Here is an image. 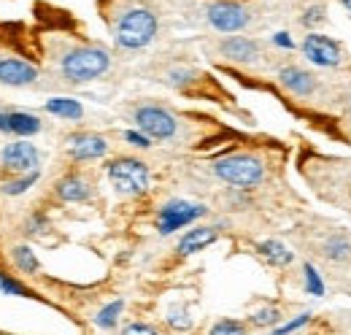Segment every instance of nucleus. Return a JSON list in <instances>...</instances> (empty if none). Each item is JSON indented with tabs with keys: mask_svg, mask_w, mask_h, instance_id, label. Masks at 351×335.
<instances>
[{
	"mask_svg": "<svg viewBox=\"0 0 351 335\" xmlns=\"http://www.w3.org/2000/svg\"><path fill=\"white\" fill-rule=\"evenodd\" d=\"M57 68L71 84H87L100 79L111 68V54L95 43H73L57 54Z\"/></svg>",
	"mask_w": 351,
	"mask_h": 335,
	"instance_id": "1",
	"label": "nucleus"
},
{
	"mask_svg": "<svg viewBox=\"0 0 351 335\" xmlns=\"http://www.w3.org/2000/svg\"><path fill=\"white\" fill-rule=\"evenodd\" d=\"M157 27L160 25H157V16L152 8L130 3V5L119 8V14L114 19V41L119 49L135 51V49H143L154 41Z\"/></svg>",
	"mask_w": 351,
	"mask_h": 335,
	"instance_id": "2",
	"label": "nucleus"
},
{
	"mask_svg": "<svg viewBox=\"0 0 351 335\" xmlns=\"http://www.w3.org/2000/svg\"><path fill=\"white\" fill-rule=\"evenodd\" d=\"M214 173L224 184L235 187V189H252L257 184H263L265 178V163L254 154L238 152V154H227L214 163Z\"/></svg>",
	"mask_w": 351,
	"mask_h": 335,
	"instance_id": "3",
	"label": "nucleus"
},
{
	"mask_svg": "<svg viewBox=\"0 0 351 335\" xmlns=\"http://www.w3.org/2000/svg\"><path fill=\"white\" fill-rule=\"evenodd\" d=\"M108 181L119 195L135 198L149 189L152 173H149L146 163H141L135 157H117L114 163H108Z\"/></svg>",
	"mask_w": 351,
	"mask_h": 335,
	"instance_id": "4",
	"label": "nucleus"
},
{
	"mask_svg": "<svg viewBox=\"0 0 351 335\" xmlns=\"http://www.w3.org/2000/svg\"><path fill=\"white\" fill-rule=\"evenodd\" d=\"M132 122L141 132H146L154 141H173L178 138L181 122L173 111L162 108V106H141L132 114Z\"/></svg>",
	"mask_w": 351,
	"mask_h": 335,
	"instance_id": "5",
	"label": "nucleus"
},
{
	"mask_svg": "<svg viewBox=\"0 0 351 335\" xmlns=\"http://www.w3.org/2000/svg\"><path fill=\"white\" fill-rule=\"evenodd\" d=\"M206 19L214 30L219 33H238L249 25V11L241 5V3H232V0H217L206 8Z\"/></svg>",
	"mask_w": 351,
	"mask_h": 335,
	"instance_id": "6",
	"label": "nucleus"
},
{
	"mask_svg": "<svg viewBox=\"0 0 351 335\" xmlns=\"http://www.w3.org/2000/svg\"><path fill=\"white\" fill-rule=\"evenodd\" d=\"M206 213V206L200 203H189V200H168L160 209V219H157V230L162 235H171L173 230H181L186 224H192L195 219H200Z\"/></svg>",
	"mask_w": 351,
	"mask_h": 335,
	"instance_id": "7",
	"label": "nucleus"
},
{
	"mask_svg": "<svg viewBox=\"0 0 351 335\" xmlns=\"http://www.w3.org/2000/svg\"><path fill=\"white\" fill-rule=\"evenodd\" d=\"M303 54L319 68H335L343 60V49L330 36H322V33H308L303 41Z\"/></svg>",
	"mask_w": 351,
	"mask_h": 335,
	"instance_id": "8",
	"label": "nucleus"
},
{
	"mask_svg": "<svg viewBox=\"0 0 351 335\" xmlns=\"http://www.w3.org/2000/svg\"><path fill=\"white\" fill-rule=\"evenodd\" d=\"M0 160H3L5 170H11V173H27V170H36V168L41 165L38 149L33 143H27V141H11V143H5Z\"/></svg>",
	"mask_w": 351,
	"mask_h": 335,
	"instance_id": "9",
	"label": "nucleus"
},
{
	"mask_svg": "<svg viewBox=\"0 0 351 335\" xmlns=\"http://www.w3.org/2000/svg\"><path fill=\"white\" fill-rule=\"evenodd\" d=\"M65 149L73 160L87 163V160H100L108 154V141L95 132H73V135H68Z\"/></svg>",
	"mask_w": 351,
	"mask_h": 335,
	"instance_id": "10",
	"label": "nucleus"
},
{
	"mask_svg": "<svg viewBox=\"0 0 351 335\" xmlns=\"http://www.w3.org/2000/svg\"><path fill=\"white\" fill-rule=\"evenodd\" d=\"M38 82V68L16 60V57H3L0 60V84L5 86H30Z\"/></svg>",
	"mask_w": 351,
	"mask_h": 335,
	"instance_id": "11",
	"label": "nucleus"
},
{
	"mask_svg": "<svg viewBox=\"0 0 351 335\" xmlns=\"http://www.w3.org/2000/svg\"><path fill=\"white\" fill-rule=\"evenodd\" d=\"M217 238H219V227H214V224H200V227L186 230V233L181 235V241H178L176 249H178L181 257H186V254H197V251H203L206 246H211Z\"/></svg>",
	"mask_w": 351,
	"mask_h": 335,
	"instance_id": "12",
	"label": "nucleus"
},
{
	"mask_svg": "<svg viewBox=\"0 0 351 335\" xmlns=\"http://www.w3.org/2000/svg\"><path fill=\"white\" fill-rule=\"evenodd\" d=\"M0 130L11 135H36L41 130V119L30 111H0Z\"/></svg>",
	"mask_w": 351,
	"mask_h": 335,
	"instance_id": "13",
	"label": "nucleus"
},
{
	"mask_svg": "<svg viewBox=\"0 0 351 335\" xmlns=\"http://www.w3.org/2000/svg\"><path fill=\"white\" fill-rule=\"evenodd\" d=\"M278 84H281L289 95H298V97H306V95H311V92L316 89V79H313L308 71L298 68V65L281 68V71H278Z\"/></svg>",
	"mask_w": 351,
	"mask_h": 335,
	"instance_id": "14",
	"label": "nucleus"
},
{
	"mask_svg": "<svg viewBox=\"0 0 351 335\" xmlns=\"http://www.w3.org/2000/svg\"><path fill=\"white\" fill-rule=\"evenodd\" d=\"M219 51L221 57L232 60V62H254L260 57V43L252 41V38H243V36H232L227 41L219 43Z\"/></svg>",
	"mask_w": 351,
	"mask_h": 335,
	"instance_id": "15",
	"label": "nucleus"
},
{
	"mask_svg": "<svg viewBox=\"0 0 351 335\" xmlns=\"http://www.w3.org/2000/svg\"><path fill=\"white\" fill-rule=\"evenodd\" d=\"M54 192L60 200L65 203H84L89 195H92V187L84 176L79 173H71V176H62L57 184H54Z\"/></svg>",
	"mask_w": 351,
	"mask_h": 335,
	"instance_id": "16",
	"label": "nucleus"
},
{
	"mask_svg": "<svg viewBox=\"0 0 351 335\" xmlns=\"http://www.w3.org/2000/svg\"><path fill=\"white\" fill-rule=\"evenodd\" d=\"M324 257L332 262H346L351 257V238L349 235H332L324 241Z\"/></svg>",
	"mask_w": 351,
	"mask_h": 335,
	"instance_id": "17",
	"label": "nucleus"
},
{
	"mask_svg": "<svg viewBox=\"0 0 351 335\" xmlns=\"http://www.w3.org/2000/svg\"><path fill=\"white\" fill-rule=\"evenodd\" d=\"M46 111L54 114V117H62V119H79L84 114L82 106L76 100H71V97H51L46 103Z\"/></svg>",
	"mask_w": 351,
	"mask_h": 335,
	"instance_id": "18",
	"label": "nucleus"
},
{
	"mask_svg": "<svg viewBox=\"0 0 351 335\" xmlns=\"http://www.w3.org/2000/svg\"><path fill=\"white\" fill-rule=\"evenodd\" d=\"M11 259H14V265H16L22 273H38V268H41L38 257L33 254L30 246H14V249H11Z\"/></svg>",
	"mask_w": 351,
	"mask_h": 335,
	"instance_id": "19",
	"label": "nucleus"
},
{
	"mask_svg": "<svg viewBox=\"0 0 351 335\" xmlns=\"http://www.w3.org/2000/svg\"><path fill=\"white\" fill-rule=\"evenodd\" d=\"M38 176H41V170L36 168V170H27V173H22L19 178H11V181H5L3 184V195H22V192H27L36 181H38Z\"/></svg>",
	"mask_w": 351,
	"mask_h": 335,
	"instance_id": "20",
	"label": "nucleus"
},
{
	"mask_svg": "<svg viewBox=\"0 0 351 335\" xmlns=\"http://www.w3.org/2000/svg\"><path fill=\"white\" fill-rule=\"evenodd\" d=\"M260 254H263L265 259L276 262V265H287V262H292V251L287 249L281 241H263V244H260Z\"/></svg>",
	"mask_w": 351,
	"mask_h": 335,
	"instance_id": "21",
	"label": "nucleus"
},
{
	"mask_svg": "<svg viewBox=\"0 0 351 335\" xmlns=\"http://www.w3.org/2000/svg\"><path fill=\"white\" fill-rule=\"evenodd\" d=\"M122 308H125V303L122 300H114V303H108L106 308H100L97 311V316H95V322H97V327H117V319H119V314H122Z\"/></svg>",
	"mask_w": 351,
	"mask_h": 335,
	"instance_id": "22",
	"label": "nucleus"
},
{
	"mask_svg": "<svg viewBox=\"0 0 351 335\" xmlns=\"http://www.w3.org/2000/svg\"><path fill=\"white\" fill-rule=\"evenodd\" d=\"M278 308H260L257 314H252V325H257V327H276V322H278Z\"/></svg>",
	"mask_w": 351,
	"mask_h": 335,
	"instance_id": "23",
	"label": "nucleus"
},
{
	"mask_svg": "<svg viewBox=\"0 0 351 335\" xmlns=\"http://www.w3.org/2000/svg\"><path fill=\"white\" fill-rule=\"evenodd\" d=\"M0 292L14 294V297H27V294H30L25 284H19L16 279H11V276H5V273H0Z\"/></svg>",
	"mask_w": 351,
	"mask_h": 335,
	"instance_id": "24",
	"label": "nucleus"
},
{
	"mask_svg": "<svg viewBox=\"0 0 351 335\" xmlns=\"http://www.w3.org/2000/svg\"><path fill=\"white\" fill-rule=\"evenodd\" d=\"M168 322L173 325L176 330H186V327L192 325V319L186 316V311H184V308H171V311H168Z\"/></svg>",
	"mask_w": 351,
	"mask_h": 335,
	"instance_id": "25",
	"label": "nucleus"
},
{
	"mask_svg": "<svg viewBox=\"0 0 351 335\" xmlns=\"http://www.w3.org/2000/svg\"><path fill=\"white\" fill-rule=\"evenodd\" d=\"M246 330V325H241V322H232V319H224V322H219V325H214L211 327V333H243Z\"/></svg>",
	"mask_w": 351,
	"mask_h": 335,
	"instance_id": "26",
	"label": "nucleus"
},
{
	"mask_svg": "<svg viewBox=\"0 0 351 335\" xmlns=\"http://www.w3.org/2000/svg\"><path fill=\"white\" fill-rule=\"evenodd\" d=\"M125 138H128V141H130L132 146H138V149H146V146H152V143H149V141H152V138H149V135H146V132H125Z\"/></svg>",
	"mask_w": 351,
	"mask_h": 335,
	"instance_id": "27",
	"label": "nucleus"
},
{
	"mask_svg": "<svg viewBox=\"0 0 351 335\" xmlns=\"http://www.w3.org/2000/svg\"><path fill=\"white\" fill-rule=\"evenodd\" d=\"M41 227H46L44 216H33V219L27 222V233H41Z\"/></svg>",
	"mask_w": 351,
	"mask_h": 335,
	"instance_id": "28",
	"label": "nucleus"
},
{
	"mask_svg": "<svg viewBox=\"0 0 351 335\" xmlns=\"http://www.w3.org/2000/svg\"><path fill=\"white\" fill-rule=\"evenodd\" d=\"M308 322V314H303L300 319H295V322H289V325H284V327H278V333H289V330H298V327H303Z\"/></svg>",
	"mask_w": 351,
	"mask_h": 335,
	"instance_id": "29",
	"label": "nucleus"
},
{
	"mask_svg": "<svg viewBox=\"0 0 351 335\" xmlns=\"http://www.w3.org/2000/svg\"><path fill=\"white\" fill-rule=\"evenodd\" d=\"M125 333H157L152 325H130V327H125Z\"/></svg>",
	"mask_w": 351,
	"mask_h": 335,
	"instance_id": "30",
	"label": "nucleus"
},
{
	"mask_svg": "<svg viewBox=\"0 0 351 335\" xmlns=\"http://www.w3.org/2000/svg\"><path fill=\"white\" fill-rule=\"evenodd\" d=\"M341 3H343V5L349 8V14H351V0H341Z\"/></svg>",
	"mask_w": 351,
	"mask_h": 335,
	"instance_id": "31",
	"label": "nucleus"
},
{
	"mask_svg": "<svg viewBox=\"0 0 351 335\" xmlns=\"http://www.w3.org/2000/svg\"><path fill=\"white\" fill-rule=\"evenodd\" d=\"M349 108H351V106H349Z\"/></svg>",
	"mask_w": 351,
	"mask_h": 335,
	"instance_id": "32",
	"label": "nucleus"
}]
</instances>
